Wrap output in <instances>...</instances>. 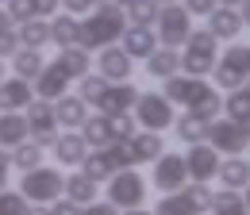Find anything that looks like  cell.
I'll return each mask as SVG.
<instances>
[{"instance_id":"obj_1","label":"cell","mask_w":250,"mask_h":215,"mask_svg":"<svg viewBox=\"0 0 250 215\" xmlns=\"http://www.w3.org/2000/svg\"><path fill=\"white\" fill-rule=\"evenodd\" d=\"M162 96L173 104V108H185L192 116H200V119H219V112H223V96L219 89L208 81V77H188V73H173V77H166V89Z\"/></svg>"},{"instance_id":"obj_2","label":"cell","mask_w":250,"mask_h":215,"mask_svg":"<svg viewBox=\"0 0 250 215\" xmlns=\"http://www.w3.org/2000/svg\"><path fill=\"white\" fill-rule=\"evenodd\" d=\"M81 23V35H77V46H85L89 54L93 50H104V46H116L120 42V35L127 31V16L120 4H96L93 16H85V20H77Z\"/></svg>"},{"instance_id":"obj_3","label":"cell","mask_w":250,"mask_h":215,"mask_svg":"<svg viewBox=\"0 0 250 215\" xmlns=\"http://www.w3.org/2000/svg\"><path fill=\"white\" fill-rule=\"evenodd\" d=\"M177 58H181V73H188V77H208L216 69V58H219V39L208 27H200V31L192 27L188 39L181 42V50H177Z\"/></svg>"},{"instance_id":"obj_4","label":"cell","mask_w":250,"mask_h":215,"mask_svg":"<svg viewBox=\"0 0 250 215\" xmlns=\"http://www.w3.org/2000/svg\"><path fill=\"white\" fill-rule=\"evenodd\" d=\"M62 184H65V173L62 165L54 169V165H35V169H23V177H20V192L27 196V204H54L58 196H62Z\"/></svg>"},{"instance_id":"obj_5","label":"cell","mask_w":250,"mask_h":215,"mask_svg":"<svg viewBox=\"0 0 250 215\" xmlns=\"http://www.w3.org/2000/svg\"><path fill=\"white\" fill-rule=\"evenodd\" d=\"M108 204H116L120 212H127V208H143L146 204V177L131 165V169H116L112 177H108Z\"/></svg>"},{"instance_id":"obj_6","label":"cell","mask_w":250,"mask_h":215,"mask_svg":"<svg viewBox=\"0 0 250 215\" xmlns=\"http://www.w3.org/2000/svg\"><path fill=\"white\" fill-rule=\"evenodd\" d=\"M208 77H216V89L223 92L243 89V81L250 77V46H227L216 58V69Z\"/></svg>"},{"instance_id":"obj_7","label":"cell","mask_w":250,"mask_h":215,"mask_svg":"<svg viewBox=\"0 0 250 215\" xmlns=\"http://www.w3.org/2000/svg\"><path fill=\"white\" fill-rule=\"evenodd\" d=\"M131 116L135 123H143V131H169L173 119H177V108L162 96V92H139V100H135V108H131Z\"/></svg>"},{"instance_id":"obj_8","label":"cell","mask_w":250,"mask_h":215,"mask_svg":"<svg viewBox=\"0 0 250 215\" xmlns=\"http://www.w3.org/2000/svg\"><path fill=\"white\" fill-rule=\"evenodd\" d=\"M188 31H192V16H188L181 4H162V8H158V20H154L158 46L181 50V42L188 39Z\"/></svg>"},{"instance_id":"obj_9","label":"cell","mask_w":250,"mask_h":215,"mask_svg":"<svg viewBox=\"0 0 250 215\" xmlns=\"http://www.w3.org/2000/svg\"><path fill=\"white\" fill-rule=\"evenodd\" d=\"M23 119H27V131H31V135H27L31 142H39L42 150L54 146V138H58L62 127H58V116H54V104H50V100H39V96H35L31 104L23 108Z\"/></svg>"},{"instance_id":"obj_10","label":"cell","mask_w":250,"mask_h":215,"mask_svg":"<svg viewBox=\"0 0 250 215\" xmlns=\"http://www.w3.org/2000/svg\"><path fill=\"white\" fill-rule=\"evenodd\" d=\"M204 142H208L219 157H239V154H247V146H250L247 131H243L239 123H231V119H212Z\"/></svg>"},{"instance_id":"obj_11","label":"cell","mask_w":250,"mask_h":215,"mask_svg":"<svg viewBox=\"0 0 250 215\" xmlns=\"http://www.w3.org/2000/svg\"><path fill=\"white\" fill-rule=\"evenodd\" d=\"M188 184V169H185V154L162 150L154 157V188L158 192H177Z\"/></svg>"},{"instance_id":"obj_12","label":"cell","mask_w":250,"mask_h":215,"mask_svg":"<svg viewBox=\"0 0 250 215\" xmlns=\"http://www.w3.org/2000/svg\"><path fill=\"white\" fill-rule=\"evenodd\" d=\"M139 85H131V81H116V85H108V89L100 92V100H96L93 108H100V116H124L135 108V100H139Z\"/></svg>"},{"instance_id":"obj_13","label":"cell","mask_w":250,"mask_h":215,"mask_svg":"<svg viewBox=\"0 0 250 215\" xmlns=\"http://www.w3.org/2000/svg\"><path fill=\"white\" fill-rule=\"evenodd\" d=\"M185 169H188V181H200L208 184L219 169V154L208 146V142H192L185 150Z\"/></svg>"},{"instance_id":"obj_14","label":"cell","mask_w":250,"mask_h":215,"mask_svg":"<svg viewBox=\"0 0 250 215\" xmlns=\"http://www.w3.org/2000/svg\"><path fill=\"white\" fill-rule=\"evenodd\" d=\"M131 69H135V58H127L120 46H104V50H96V73H100L108 85L131 81Z\"/></svg>"},{"instance_id":"obj_15","label":"cell","mask_w":250,"mask_h":215,"mask_svg":"<svg viewBox=\"0 0 250 215\" xmlns=\"http://www.w3.org/2000/svg\"><path fill=\"white\" fill-rule=\"evenodd\" d=\"M31 89H35V96H39V100H50V104H54L58 96H65V92H69V73H65L58 61H46V65H42V73L31 81Z\"/></svg>"},{"instance_id":"obj_16","label":"cell","mask_w":250,"mask_h":215,"mask_svg":"<svg viewBox=\"0 0 250 215\" xmlns=\"http://www.w3.org/2000/svg\"><path fill=\"white\" fill-rule=\"evenodd\" d=\"M50 150H54L62 169H77L85 161V154H89V142L81 138V131H58V138H54Z\"/></svg>"},{"instance_id":"obj_17","label":"cell","mask_w":250,"mask_h":215,"mask_svg":"<svg viewBox=\"0 0 250 215\" xmlns=\"http://www.w3.org/2000/svg\"><path fill=\"white\" fill-rule=\"evenodd\" d=\"M35 100V89L27 77H4L0 81V112H23L27 104Z\"/></svg>"},{"instance_id":"obj_18","label":"cell","mask_w":250,"mask_h":215,"mask_svg":"<svg viewBox=\"0 0 250 215\" xmlns=\"http://www.w3.org/2000/svg\"><path fill=\"white\" fill-rule=\"evenodd\" d=\"M204 20H208V31L216 35L219 42H231V39H239V31H243V16H239V8H227V4H216Z\"/></svg>"},{"instance_id":"obj_19","label":"cell","mask_w":250,"mask_h":215,"mask_svg":"<svg viewBox=\"0 0 250 215\" xmlns=\"http://www.w3.org/2000/svg\"><path fill=\"white\" fill-rule=\"evenodd\" d=\"M54 116H58V127L62 131H77L81 123L89 119V104L77 96V92H65L54 100Z\"/></svg>"},{"instance_id":"obj_20","label":"cell","mask_w":250,"mask_h":215,"mask_svg":"<svg viewBox=\"0 0 250 215\" xmlns=\"http://www.w3.org/2000/svg\"><path fill=\"white\" fill-rule=\"evenodd\" d=\"M216 177H219V188H235V192H243L250 184V161L239 154V157H219V169H216Z\"/></svg>"},{"instance_id":"obj_21","label":"cell","mask_w":250,"mask_h":215,"mask_svg":"<svg viewBox=\"0 0 250 215\" xmlns=\"http://www.w3.org/2000/svg\"><path fill=\"white\" fill-rule=\"evenodd\" d=\"M120 42H124L120 50H124L127 58H146L158 46V35H154V27H127L120 35Z\"/></svg>"},{"instance_id":"obj_22","label":"cell","mask_w":250,"mask_h":215,"mask_svg":"<svg viewBox=\"0 0 250 215\" xmlns=\"http://www.w3.org/2000/svg\"><path fill=\"white\" fill-rule=\"evenodd\" d=\"M77 131H81V138L89 142V150H104L108 142H116V135H112V119H108V116H93V112H89V119L81 123Z\"/></svg>"},{"instance_id":"obj_23","label":"cell","mask_w":250,"mask_h":215,"mask_svg":"<svg viewBox=\"0 0 250 215\" xmlns=\"http://www.w3.org/2000/svg\"><path fill=\"white\" fill-rule=\"evenodd\" d=\"M143 61H146V73L158 77V81H166V77L181 73V58H177V50H169V46H154Z\"/></svg>"},{"instance_id":"obj_24","label":"cell","mask_w":250,"mask_h":215,"mask_svg":"<svg viewBox=\"0 0 250 215\" xmlns=\"http://www.w3.org/2000/svg\"><path fill=\"white\" fill-rule=\"evenodd\" d=\"M204 208L188 196L185 188H177V192H162V200L154 204V215H200Z\"/></svg>"},{"instance_id":"obj_25","label":"cell","mask_w":250,"mask_h":215,"mask_svg":"<svg viewBox=\"0 0 250 215\" xmlns=\"http://www.w3.org/2000/svg\"><path fill=\"white\" fill-rule=\"evenodd\" d=\"M127 142H131V154H135V165H143V161H154L158 154L166 150V138H162L158 131H135Z\"/></svg>"},{"instance_id":"obj_26","label":"cell","mask_w":250,"mask_h":215,"mask_svg":"<svg viewBox=\"0 0 250 215\" xmlns=\"http://www.w3.org/2000/svg\"><path fill=\"white\" fill-rule=\"evenodd\" d=\"M54 61H58V65H62L65 73H69V81H77V77L93 73V54H89L85 46H62Z\"/></svg>"},{"instance_id":"obj_27","label":"cell","mask_w":250,"mask_h":215,"mask_svg":"<svg viewBox=\"0 0 250 215\" xmlns=\"http://www.w3.org/2000/svg\"><path fill=\"white\" fill-rule=\"evenodd\" d=\"M27 135H31V131H27V119H23V112H0V146H4V150L20 146Z\"/></svg>"},{"instance_id":"obj_28","label":"cell","mask_w":250,"mask_h":215,"mask_svg":"<svg viewBox=\"0 0 250 215\" xmlns=\"http://www.w3.org/2000/svg\"><path fill=\"white\" fill-rule=\"evenodd\" d=\"M16 35H20V46H31V50H42V46H50V23L46 20H23V23H16Z\"/></svg>"},{"instance_id":"obj_29","label":"cell","mask_w":250,"mask_h":215,"mask_svg":"<svg viewBox=\"0 0 250 215\" xmlns=\"http://www.w3.org/2000/svg\"><path fill=\"white\" fill-rule=\"evenodd\" d=\"M50 42L62 50V46H77V35H81V23L77 16H50Z\"/></svg>"},{"instance_id":"obj_30","label":"cell","mask_w":250,"mask_h":215,"mask_svg":"<svg viewBox=\"0 0 250 215\" xmlns=\"http://www.w3.org/2000/svg\"><path fill=\"white\" fill-rule=\"evenodd\" d=\"M62 196L73 200V204H93L96 200V181H89L85 173H65V184H62Z\"/></svg>"},{"instance_id":"obj_31","label":"cell","mask_w":250,"mask_h":215,"mask_svg":"<svg viewBox=\"0 0 250 215\" xmlns=\"http://www.w3.org/2000/svg\"><path fill=\"white\" fill-rule=\"evenodd\" d=\"M42 65H46L42 50H31V46H20V50L12 54V73H16V77H27V81H35V77L42 73Z\"/></svg>"},{"instance_id":"obj_32","label":"cell","mask_w":250,"mask_h":215,"mask_svg":"<svg viewBox=\"0 0 250 215\" xmlns=\"http://www.w3.org/2000/svg\"><path fill=\"white\" fill-rule=\"evenodd\" d=\"M208 212H212V215H250L243 192H235V188H219V192H212Z\"/></svg>"},{"instance_id":"obj_33","label":"cell","mask_w":250,"mask_h":215,"mask_svg":"<svg viewBox=\"0 0 250 215\" xmlns=\"http://www.w3.org/2000/svg\"><path fill=\"white\" fill-rule=\"evenodd\" d=\"M173 131H177V138H181L185 146H192V142H204V138H208V119H200V116L185 112V116L173 119Z\"/></svg>"},{"instance_id":"obj_34","label":"cell","mask_w":250,"mask_h":215,"mask_svg":"<svg viewBox=\"0 0 250 215\" xmlns=\"http://www.w3.org/2000/svg\"><path fill=\"white\" fill-rule=\"evenodd\" d=\"M158 8H162V4H154V0H127L124 4L127 27H154Z\"/></svg>"},{"instance_id":"obj_35","label":"cell","mask_w":250,"mask_h":215,"mask_svg":"<svg viewBox=\"0 0 250 215\" xmlns=\"http://www.w3.org/2000/svg\"><path fill=\"white\" fill-rule=\"evenodd\" d=\"M8 161H12V169H35V165H42V146L31 142V138H23L20 146L8 150Z\"/></svg>"},{"instance_id":"obj_36","label":"cell","mask_w":250,"mask_h":215,"mask_svg":"<svg viewBox=\"0 0 250 215\" xmlns=\"http://www.w3.org/2000/svg\"><path fill=\"white\" fill-rule=\"evenodd\" d=\"M77 169H81L89 181H96V184H104L112 173H116V169H112V161L104 157V150H89V154H85V161H81Z\"/></svg>"},{"instance_id":"obj_37","label":"cell","mask_w":250,"mask_h":215,"mask_svg":"<svg viewBox=\"0 0 250 215\" xmlns=\"http://www.w3.org/2000/svg\"><path fill=\"white\" fill-rule=\"evenodd\" d=\"M223 112H227V119H231V123H239V127H243V123L250 119V96L243 89L227 92V96H223Z\"/></svg>"},{"instance_id":"obj_38","label":"cell","mask_w":250,"mask_h":215,"mask_svg":"<svg viewBox=\"0 0 250 215\" xmlns=\"http://www.w3.org/2000/svg\"><path fill=\"white\" fill-rule=\"evenodd\" d=\"M27 196L20 188H0V215H27Z\"/></svg>"},{"instance_id":"obj_39","label":"cell","mask_w":250,"mask_h":215,"mask_svg":"<svg viewBox=\"0 0 250 215\" xmlns=\"http://www.w3.org/2000/svg\"><path fill=\"white\" fill-rule=\"evenodd\" d=\"M108 89V81H104V77H100V73H85V77H77V96H81V100H85V104H96V100H100V92Z\"/></svg>"},{"instance_id":"obj_40","label":"cell","mask_w":250,"mask_h":215,"mask_svg":"<svg viewBox=\"0 0 250 215\" xmlns=\"http://www.w3.org/2000/svg\"><path fill=\"white\" fill-rule=\"evenodd\" d=\"M108 119H112V135H116V138H131V135L139 131V123H135L131 112H124V116H108Z\"/></svg>"},{"instance_id":"obj_41","label":"cell","mask_w":250,"mask_h":215,"mask_svg":"<svg viewBox=\"0 0 250 215\" xmlns=\"http://www.w3.org/2000/svg\"><path fill=\"white\" fill-rule=\"evenodd\" d=\"M4 8H8V16H12L16 23H23V20H35V12H31V0H8Z\"/></svg>"},{"instance_id":"obj_42","label":"cell","mask_w":250,"mask_h":215,"mask_svg":"<svg viewBox=\"0 0 250 215\" xmlns=\"http://www.w3.org/2000/svg\"><path fill=\"white\" fill-rule=\"evenodd\" d=\"M16 50H20V35H16V27L0 31V58H12Z\"/></svg>"},{"instance_id":"obj_43","label":"cell","mask_w":250,"mask_h":215,"mask_svg":"<svg viewBox=\"0 0 250 215\" xmlns=\"http://www.w3.org/2000/svg\"><path fill=\"white\" fill-rule=\"evenodd\" d=\"M181 8H185L188 16H208L212 8H216V0H177Z\"/></svg>"},{"instance_id":"obj_44","label":"cell","mask_w":250,"mask_h":215,"mask_svg":"<svg viewBox=\"0 0 250 215\" xmlns=\"http://www.w3.org/2000/svg\"><path fill=\"white\" fill-rule=\"evenodd\" d=\"M50 208V215H81V204H73V200H65V196H58L54 204H46Z\"/></svg>"},{"instance_id":"obj_45","label":"cell","mask_w":250,"mask_h":215,"mask_svg":"<svg viewBox=\"0 0 250 215\" xmlns=\"http://www.w3.org/2000/svg\"><path fill=\"white\" fill-rule=\"evenodd\" d=\"M81 215H120V208H116V204H108V200H93V204H85V208H81Z\"/></svg>"},{"instance_id":"obj_46","label":"cell","mask_w":250,"mask_h":215,"mask_svg":"<svg viewBox=\"0 0 250 215\" xmlns=\"http://www.w3.org/2000/svg\"><path fill=\"white\" fill-rule=\"evenodd\" d=\"M58 8H65L69 16H89L93 12V0H58Z\"/></svg>"},{"instance_id":"obj_47","label":"cell","mask_w":250,"mask_h":215,"mask_svg":"<svg viewBox=\"0 0 250 215\" xmlns=\"http://www.w3.org/2000/svg\"><path fill=\"white\" fill-rule=\"evenodd\" d=\"M31 12L39 20H50V16L58 12V0H31Z\"/></svg>"},{"instance_id":"obj_48","label":"cell","mask_w":250,"mask_h":215,"mask_svg":"<svg viewBox=\"0 0 250 215\" xmlns=\"http://www.w3.org/2000/svg\"><path fill=\"white\" fill-rule=\"evenodd\" d=\"M8 177H12V161H8V150L0 146V188H8Z\"/></svg>"},{"instance_id":"obj_49","label":"cell","mask_w":250,"mask_h":215,"mask_svg":"<svg viewBox=\"0 0 250 215\" xmlns=\"http://www.w3.org/2000/svg\"><path fill=\"white\" fill-rule=\"evenodd\" d=\"M12 27H16V20H12V16H8V8L0 4V31H12Z\"/></svg>"},{"instance_id":"obj_50","label":"cell","mask_w":250,"mask_h":215,"mask_svg":"<svg viewBox=\"0 0 250 215\" xmlns=\"http://www.w3.org/2000/svg\"><path fill=\"white\" fill-rule=\"evenodd\" d=\"M27 215H50V208H46V204H31V208H27Z\"/></svg>"},{"instance_id":"obj_51","label":"cell","mask_w":250,"mask_h":215,"mask_svg":"<svg viewBox=\"0 0 250 215\" xmlns=\"http://www.w3.org/2000/svg\"><path fill=\"white\" fill-rule=\"evenodd\" d=\"M239 16H243V23H250V0H243V4H239Z\"/></svg>"},{"instance_id":"obj_52","label":"cell","mask_w":250,"mask_h":215,"mask_svg":"<svg viewBox=\"0 0 250 215\" xmlns=\"http://www.w3.org/2000/svg\"><path fill=\"white\" fill-rule=\"evenodd\" d=\"M120 215H154L150 208H127V212H120Z\"/></svg>"},{"instance_id":"obj_53","label":"cell","mask_w":250,"mask_h":215,"mask_svg":"<svg viewBox=\"0 0 250 215\" xmlns=\"http://www.w3.org/2000/svg\"><path fill=\"white\" fill-rule=\"evenodd\" d=\"M216 4H227V8H239L243 0H216Z\"/></svg>"},{"instance_id":"obj_54","label":"cell","mask_w":250,"mask_h":215,"mask_svg":"<svg viewBox=\"0 0 250 215\" xmlns=\"http://www.w3.org/2000/svg\"><path fill=\"white\" fill-rule=\"evenodd\" d=\"M4 77H8V65H4V58H0V81H4Z\"/></svg>"},{"instance_id":"obj_55","label":"cell","mask_w":250,"mask_h":215,"mask_svg":"<svg viewBox=\"0 0 250 215\" xmlns=\"http://www.w3.org/2000/svg\"><path fill=\"white\" fill-rule=\"evenodd\" d=\"M243 92H247V96H250V77H247V81H243Z\"/></svg>"},{"instance_id":"obj_56","label":"cell","mask_w":250,"mask_h":215,"mask_svg":"<svg viewBox=\"0 0 250 215\" xmlns=\"http://www.w3.org/2000/svg\"><path fill=\"white\" fill-rule=\"evenodd\" d=\"M243 131H247V138H250V119H247V123H243Z\"/></svg>"},{"instance_id":"obj_57","label":"cell","mask_w":250,"mask_h":215,"mask_svg":"<svg viewBox=\"0 0 250 215\" xmlns=\"http://www.w3.org/2000/svg\"><path fill=\"white\" fill-rule=\"evenodd\" d=\"M154 4H177V0H154Z\"/></svg>"},{"instance_id":"obj_58","label":"cell","mask_w":250,"mask_h":215,"mask_svg":"<svg viewBox=\"0 0 250 215\" xmlns=\"http://www.w3.org/2000/svg\"><path fill=\"white\" fill-rule=\"evenodd\" d=\"M96 4H108V0H93V8H96Z\"/></svg>"},{"instance_id":"obj_59","label":"cell","mask_w":250,"mask_h":215,"mask_svg":"<svg viewBox=\"0 0 250 215\" xmlns=\"http://www.w3.org/2000/svg\"><path fill=\"white\" fill-rule=\"evenodd\" d=\"M0 4H8V0H0Z\"/></svg>"},{"instance_id":"obj_60","label":"cell","mask_w":250,"mask_h":215,"mask_svg":"<svg viewBox=\"0 0 250 215\" xmlns=\"http://www.w3.org/2000/svg\"><path fill=\"white\" fill-rule=\"evenodd\" d=\"M200 215H208V212H200Z\"/></svg>"}]
</instances>
